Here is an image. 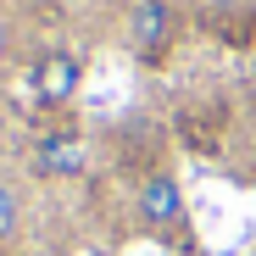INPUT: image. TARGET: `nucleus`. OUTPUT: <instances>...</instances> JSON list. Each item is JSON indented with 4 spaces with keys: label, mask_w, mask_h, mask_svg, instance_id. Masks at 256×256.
<instances>
[{
    "label": "nucleus",
    "mask_w": 256,
    "mask_h": 256,
    "mask_svg": "<svg viewBox=\"0 0 256 256\" xmlns=\"http://www.w3.org/2000/svg\"><path fill=\"white\" fill-rule=\"evenodd\" d=\"M22 228H28V200L12 178H0V250H12L22 240Z\"/></svg>",
    "instance_id": "4"
},
{
    "label": "nucleus",
    "mask_w": 256,
    "mask_h": 256,
    "mask_svg": "<svg viewBox=\"0 0 256 256\" xmlns=\"http://www.w3.org/2000/svg\"><path fill=\"white\" fill-rule=\"evenodd\" d=\"M78 90H84V62L72 50H45L34 62V95L45 106H67Z\"/></svg>",
    "instance_id": "3"
},
{
    "label": "nucleus",
    "mask_w": 256,
    "mask_h": 256,
    "mask_svg": "<svg viewBox=\"0 0 256 256\" xmlns=\"http://www.w3.org/2000/svg\"><path fill=\"white\" fill-rule=\"evenodd\" d=\"M178 6L173 0H134V6L122 12V45L134 62H167V50L178 45Z\"/></svg>",
    "instance_id": "1"
},
{
    "label": "nucleus",
    "mask_w": 256,
    "mask_h": 256,
    "mask_svg": "<svg viewBox=\"0 0 256 256\" xmlns=\"http://www.w3.org/2000/svg\"><path fill=\"white\" fill-rule=\"evenodd\" d=\"M78 162H84V150L72 140H45L39 145V173H78Z\"/></svg>",
    "instance_id": "5"
},
{
    "label": "nucleus",
    "mask_w": 256,
    "mask_h": 256,
    "mask_svg": "<svg viewBox=\"0 0 256 256\" xmlns=\"http://www.w3.org/2000/svg\"><path fill=\"white\" fill-rule=\"evenodd\" d=\"M134 218H140V228H150V234H162V240L184 228L190 200H184V184L167 173V167H156V173L140 178V190H134Z\"/></svg>",
    "instance_id": "2"
}]
</instances>
